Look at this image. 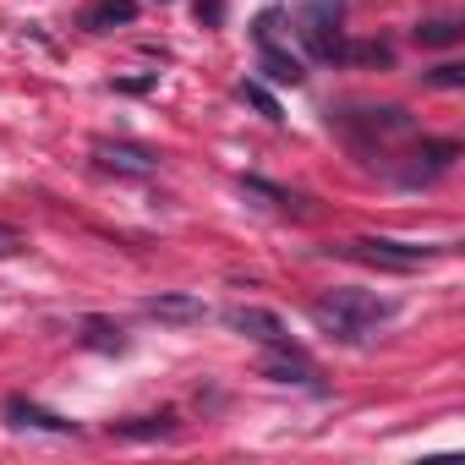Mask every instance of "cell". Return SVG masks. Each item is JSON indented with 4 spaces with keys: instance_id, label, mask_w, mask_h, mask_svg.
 <instances>
[{
    "instance_id": "obj_1",
    "label": "cell",
    "mask_w": 465,
    "mask_h": 465,
    "mask_svg": "<svg viewBox=\"0 0 465 465\" xmlns=\"http://www.w3.org/2000/svg\"><path fill=\"white\" fill-rule=\"evenodd\" d=\"M389 312H394L389 302H378L372 291H356V285H340V291H329V296L312 302V323H318L323 334L345 340V345L367 340V329H378Z\"/></svg>"
},
{
    "instance_id": "obj_2",
    "label": "cell",
    "mask_w": 465,
    "mask_h": 465,
    "mask_svg": "<svg viewBox=\"0 0 465 465\" xmlns=\"http://www.w3.org/2000/svg\"><path fill=\"white\" fill-rule=\"evenodd\" d=\"M340 252H345V258H356V263L389 269V274H411V269H421V263L432 258L427 247H405V242H383V236H356V242H345Z\"/></svg>"
},
{
    "instance_id": "obj_3",
    "label": "cell",
    "mask_w": 465,
    "mask_h": 465,
    "mask_svg": "<svg viewBox=\"0 0 465 465\" xmlns=\"http://www.w3.org/2000/svg\"><path fill=\"white\" fill-rule=\"evenodd\" d=\"M302 39H307L312 61H340L345 34H340V6H334V0H312V6H302Z\"/></svg>"
},
{
    "instance_id": "obj_4",
    "label": "cell",
    "mask_w": 465,
    "mask_h": 465,
    "mask_svg": "<svg viewBox=\"0 0 465 465\" xmlns=\"http://www.w3.org/2000/svg\"><path fill=\"white\" fill-rule=\"evenodd\" d=\"M224 323L236 329V334H247V340H258V345H291V329H285V318L280 312H269V307H224Z\"/></svg>"
},
{
    "instance_id": "obj_5",
    "label": "cell",
    "mask_w": 465,
    "mask_h": 465,
    "mask_svg": "<svg viewBox=\"0 0 465 465\" xmlns=\"http://www.w3.org/2000/svg\"><path fill=\"white\" fill-rule=\"evenodd\" d=\"M0 416H6V427H34V432H55V438H77V421L34 405L28 394H6V405H0Z\"/></svg>"
},
{
    "instance_id": "obj_6",
    "label": "cell",
    "mask_w": 465,
    "mask_h": 465,
    "mask_svg": "<svg viewBox=\"0 0 465 465\" xmlns=\"http://www.w3.org/2000/svg\"><path fill=\"white\" fill-rule=\"evenodd\" d=\"M340 126H345L351 137H356V132H367V137H405V132H411V115L394 110V104H383V110H345Z\"/></svg>"
},
{
    "instance_id": "obj_7",
    "label": "cell",
    "mask_w": 465,
    "mask_h": 465,
    "mask_svg": "<svg viewBox=\"0 0 465 465\" xmlns=\"http://www.w3.org/2000/svg\"><path fill=\"white\" fill-rule=\"evenodd\" d=\"M143 312L159 318V323H203V318H208L203 296H186V291H159V296L143 302Z\"/></svg>"
},
{
    "instance_id": "obj_8",
    "label": "cell",
    "mask_w": 465,
    "mask_h": 465,
    "mask_svg": "<svg viewBox=\"0 0 465 465\" xmlns=\"http://www.w3.org/2000/svg\"><path fill=\"white\" fill-rule=\"evenodd\" d=\"M94 153H99L110 170H132V175L159 170V153H153V148H143V143H99Z\"/></svg>"
},
{
    "instance_id": "obj_9",
    "label": "cell",
    "mask_w": 465,
    "mask_h": 465,
    "mask_svg": "<svg viewBox=\"0 0 465 465\" xmlns=\"http://www.w3.org/2000/svg\"><path fill=\"white\" fill-rule=\"evenodd\" d=\"M258 66H263L269 83H285V88H302L307 83V66L291 50H280V45H258Z\"/></svg>"
},
{
    "instance_id": "obj_10",
    "label": "cell",
    "mask_w": 465,
    "mask_h": 465,
    "mask_svg": "<svg viewBox=\"0 0 465 465\" xmlns=\"http://www.w3.org/2000/svg\"><path fill=\"white\" fill-rule=\"evenodd\" d=\"M263 378H274V383H312V367H307V356L302 351H291V345H274V356H263V367H258Z\"/></svg>"
},
{
    "instance_id": "obj_11",
    "label": "cell",
    "mask_w": 465,
    "mask_h": 465,
    "mask_svg": "<svg viewBox=\"0 0 465 465\" xmlns=\"http://www.w3.org/2000/svg\"><path fill=\"white\" fill-rule=\"evenodd\" d=\"M416 159H427V164L405 170V181H411V186H416L421 175H438V170H449V164L460 159V143H421V148H416Z\"/></svg>"
},
{
    "instance_id": "obj_12",
    "label": "cell",
    "mask_w": 465,
    "mask_h": 465,
    "mask_svg": "<svg viewBox=\"0 0 465 465\" xmlns=\"http://www.w3.org/2000/svg\"><path fill=\"white\" fill-rule=\"evenodd\" d=\"M340 61H345V66H394V50H389L383 39H351V45L340 50Z\"/></svg>"
},
{
    "instance_id": "obj_13",
    "label": "cell",
    "mask_w": 465,
    "mask_h": 465,
    "mask_svg": "<svg viewBox=\"0 0 465 465\" xmlns=\"http://www.w3.org/2000/svg\"><path fill=\"white\" fill-rule=\"evenodd\" d=\"M115 23H121V28L137 23V0H99V6L88 12V28H99V34L115 28Z\"/></svg>"
},
{
    "instance_id": "obj_14",
    "label": "cell",
    "mask_w": 465,
    "mask_h": 465,
    "mask_svg": "<svg viewBox=\"0 0 465 465\" xmlns=\"http://www.w3.org/2000/svg\"><path fill=\"white\" fill-rule=\"evenodd\" d=\"M411 39H416V45H427V50H443V45H460V23H454V17H438V23L411 28Z\"/></svg>"
},
{
    "instance_id": "obj_15",
    "label": "cell",
    "mask_w": 465,
    "mask_h": 465,
    "mask_svg": "<svg viewBox=\"0 0 465 465\" xmlns=\"http://www.w3.org/2000/svg\"><path fill=\"white\" fill-rule=\"evenodd\" d=\"M121 438H170L175 432V416H132V421H115Z\"/></svg>"
},
{
    "instance_id": "obj_16",
    "label": "cell",
    "mask_w": 465,
    "mask_h": 465,
    "mask_svg": "<svg viewBox=\"0 0 465 465\" xmlns=\"http://www.w3.org/2000/svg\"><path fill=\"white\" fill-rule=\"evenodd\" d=\"M242 192H252V197H269L274 208H296V213H302V197H291L285 186H274V181H263V175H242Z\"/></svg>"
},
{
    "instance_id": "obj_17",
    "label": "cell",
    "mask_w": 465,
    "mask_h": 465,
    "mask_svg": "<svg viewBox=\"0 0 465 465\" xmlns=\"http://www.w3.org/2000/svg\"><path fill=\"white\" fill-rule=\"evenodd\" d=\"M83 340H88L94 351H126V334H121L115 323H104V318H88V323H83Z\"/></svg>"
},
{
    "instance_id": "obj_18",
    "label": "cell",
    "mask_w": 465,
    "mask_h": 465,
    "mask_svg": "<svg viewBox=\"0 0 465 465\" xmlns=\"http://www.w3.org/2000/svg\"><path fill=\"white\" fill-rule=\"evenodd\" d=\"M242 99H247L263 121H285V115H280V104H274V94H269L263 83H242Z\"/></svg>"
},
{
    "instance_id": "obj_19",
    "label": "cell",
    "mask_w": 465,
    "mask_h": 465,
    "mask_svg": "<svg viewBox=\"0 0 465 465\" xmlns=\"http://www.w3.org/2000/svg\"><path fill=\"white\" fill-rule=\"evenodd\" d=\"M427 83H432V88H465V66L443 61V66H432V72H427Z\"/></svg>"
},
{
    "instance_id": "obj_20",
    "label": "cell",
    "mask_w": 465,
    "mask_h": 465,
    "mask_svg": "<svg viewBox=\"0 0 465 465\" xmlns=\"http://www.w3.org/2000/svg\"><path fill=\"white\" fill-rule=\"evenodd\" d=\"M192 12H197L203 28H219L224 23V0H192Z\"/></svg>"
},
{
    "instance_id": "obj_21",
    "label": "cell",
    "mask_w": 465,
    "mask_h": 465,
    "mask_svg": "<svg viewBox=\"0 0 465 465\" xmlns=\"http://www.w3.org/2000/svg\"><path fill=\"white\" fill-rule=\"evenodd\" d=\"M28 242H23V230H12V224H0V258H17Z\"/></svg>"
},
{
    "instance_id": "obj_22",
    "label": "cell",
    "mask_w": 465,
    "mask_h": 465,
    "mask_svg": "<svg viewBox=\"0 0 465 465\" xmlns=\"http://www.w3.org/2000/svg\"><path fill=\"white\" fill-rule=\"evenodd\" d=\"M274 28H280V12H263V17L252 23V39H258V45H274Z\"/></svg>"
},
{
    "instance_id": "obj_23",
    "label": "cell",
    "mask_w": 465,
    "mask_h": 465,
    "mask_svg": "<svg viewBox=\"0 0 465 465\" xmlns=\"http://www.w3.org/2000/svg\"><path fill=\"white\" fill-rule=\"evenodd\" d=\"M115 88H121V94H148V88H153V77H126V83H115Z\"/></svg>"
}]
</instances>
